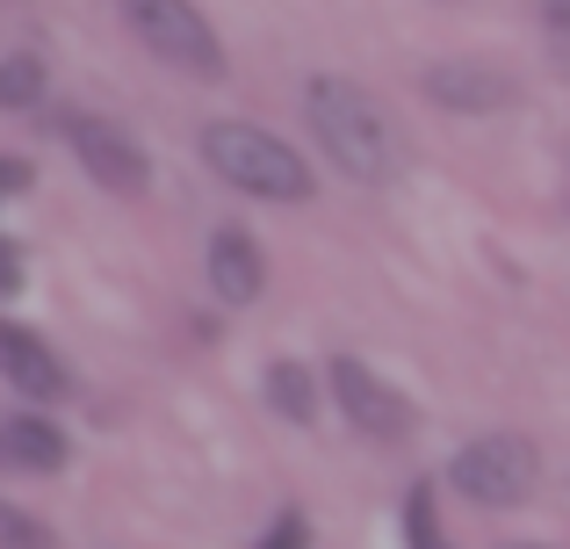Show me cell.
I'll list each match as a JSON object with an SVG mask.
<instances>
[{
    "label": "cell",
    "instance_id": "6da1fadb",
    "mask_svg": "<svg viewBox=\"0 0 570 549\" xmlns=\"http://www.w3.org/2000/svg\"><path fill=\"white\" fill-rule=\"evenodd\" d=\"M304 109H311V130H318V145L347 167V182H390L397 174V130L383 124V109L362 95L354 80H340V72H318V80L304 87Z\"/></svg>",
    "mask_w": 570,
    "mask_h": 549
},
{
    "label": "cell",
    "instance_id": "8fae6325",
    "mask_svg": "<svg viewBox=\"0 0 570 549\" xmlns=\"http://www.w3.org/2000/svg\"><path fill=\"white\" fill-rule=\"evenodd\" d=\"M267 405H275V412H289V420H311V412H318L311 369H304V362H275V369H267Z\"/></svg>",
    "mask_w": 570,
    "mask_h": 549
},
{
    "label": "cell",
    "instance_id": "2e32d148",
    "mask_svg": "<svg viewBox=\"0 0 570 549\" xmlns=\"http://www.w3.org/2000/svg\"><path fill=\"white\" fill-rule=\"evenodd\" d=\"M8 536H14V549H51V536H43V528H29V521H8Z\"/></svg>",
    "mask_w": 570,
    "mask_h": 549
},
{
    "label": "cell",
    "instance_id": "4fadbf2b",
    "mask_svg": "<svg viewBox=\"0 0 570 549\" xmlns=\"http://www.w3.org/2000/svg\"><path fill=\"white\" fill-rule=\"evenodd\" d=\"M404 542L412 549H448L441 521H433V484H412V499H404Z\"/></svg>",
    "mask_w": 570,
    "mask_h": 549
},
{
    "label": "cell",
    "instance_id": "5bb4252c",
    "mask_svg": "<svg viewBox=\"0 0 570 549\" xmlns=\"http://www.w3.org/2000/svg\"><path fill=\"white\" fill-rule=\"evenodd\" d=\"M304 542H311V521H304V513H282V521L261 536V549H304Z\"/></svg>",
    "mask_w": 570,
    "mask_h": 549
},
{
    "label": "cell",
    "instance_id": "e0dca14e",
    "mask_svg": "<svg viewBox=\"0 0 570 549\" xmlns=\"http://www.w3.org/2000/svg\"><path fill=\"white\" fill-rule=\"evenodd\" d=\"M513 549H542V542H513Z\"/></svg>",
    "mask_w": 570,
    "mask_h": 549
},
{
    "label": "cell",
    "instance_id": "30bf717a",
    "mask_svg": "<svg viewBox=\"0 0 570 549\" xmlns=\"http://www.w3.org/2000/svg\"><path fill=\"white\" fill-rule=\"evenodd\" d=\"M8 463L14 470H58L66 463V434L51 420H37V412H14L8 420Z\"/></svg>",
    "mask_w": 570,
    "mask_h": 549
},
{
    "label": "cell",
    "instance_id": "3957f363",
    "mask_svg": "<svg viewBox=\"0 0 570 549\" xmlns=\"http://www.w3.org/2000/svg\"><path fill=\"white\" fill-rule=\"evenodd\" d=\"M116 8H124V22L138 29V43L153 58L195 72V80H217L224 72V43H217V29L203 22L195 0H116Z\"/></svg>",
    "mask_w": 570,
    "mask_h": 549
},
{
    "label": "cell",
    "instance_id": "9a60e30c",
    "mask_svg": "<svg viewBox=\"0 0 570 549\" xmlns=\"http://www.w3.org/2000/svg\"><path fill=\"white\" fill-rule=\"evenodd\" d=\"M542 22H549V43L570 51V0H542Z\"/></svg>",
    "mask_w": 570,
    "mask_h": 549
},
{
    "label": "cell",
    "instance_id": "7c38bea8",
    "mask_svg": "<svg viewBox=\"0 0 570 549\" xmlns=\"http://www.w3.org/2000/svg\"><path fill=\"white\" fill-rule=\"evenodd\" d=\"M0 101H8V109H37L43 101V66L29 51H14L8 66H0Z\"/></svg>",
    "mask_w": 570,
    "mask_h": 549
},
{
    "label": "cell",
    "instance_id": "7a4b0ae2",
    "mask_svg": "<svg viewBox=\"0 0 570 549\" xmlns=\"http://www.w3.org/2000/svg\"><path fill=\"white\" fill-rule=\"evenodd\" d=\"M203 159L224 174L232 188L246 196H267V203H311V167L261 124H209L203 130Z\"/></svg>",
    "mask_w": 570,
    "mask_h": 549
},
{
    "label": "cell",
    "instance_id": "8992f818",
    "mask_svg": "<svg viewBox=\"0 0 570 549\" xmlns=\"http://www.w3.org/2000/svg\"><path fill=\"white\" fill-rule=\"evenodd\" d=\"M333 398H340V412H347L368 441H404V434H412V405H404V391H390L376 369L354 362V354L333 362Z\"/></svg>",
    "mask_w": 570,
    "mask_h": 549
},
{
    "label": "cell",
    "instance_id": "9c48e42d",
    "mask_svg": "<svg viewBox=\"0 0 570 549\" xmlns=\"http://www.w3.org/2000/svg\"><path fill=\"white\" fill-rule=\"evenodd\" d=\"M0 362H8V383L22 398H37V405L66 398V369H58V354L43 347L29 325H0Z\"/></svg>",
    "mask_w": 570,
    "mask_h": 549
},
{
    "label": "cell",
    "instance_id": "277c9868",
    "mask_svg": "<svg viewBox=\"0 0 570 549\" xmlns=\"http://www.w3.org/2000/svg\"><path fill=\"white\" fill-rule=\"evenodd\" d=\"M448 478H455V492L470 499V507L505 513V507H520V499L542 484V455H534L520 434H484V441H470V449L455 455Z\"/></svg>",
    "mask_w": 570,
    "mask_h": 549
},
{
    "label": "cell",
    "instance_id": "ba28073f",
    "mask_svg": "<svg viewBox=\"0 0 570 549\" xmlns=\"http://www.w3.org/2000/svg\"><path fill=\"white\" fill-rule=\"evenodd\" d=\"M209 290H217L224 304H253V296L267 290V254L253 246V232L224 225L217 239H209Z\"/></svg>",
    "mask_w": 570,
    "mask_h": 549
},
{
    "label": "cell",
    "instance_id": "5b68a950",
    "mask_svg": "<svg viewBox=\"0 0 570 549\" xmlns=\"http://www.w3.org/2000/svg\"><path fill=\"white\" fill-rule=\"evenodd\" d=\"M58 124H66V145H72V159L87 167L95 188H109V196H145L153 159H145V145L130 138V130H116L109 116H87V109H66Z\"/></svg>",
    "mask_w": 570,
    "mask_h": 549
},
{
    "label": "cell",
    "instance_id": "52a82bcc",
    "mask_svg": "<svg viewBox=\"0 0 570 549\" xmlns=\"http://www.w3.org/2000/svg\"><path fill=\"white\" fill-rule=\"evenodd\" d=\"M426 101L441 109H462V116H491L513 101V72L505 66H484V58H448V66L426 72Z\"/></svg>",
    "mask_w": 570,
    "mask_h": 549
}]
</instances>
